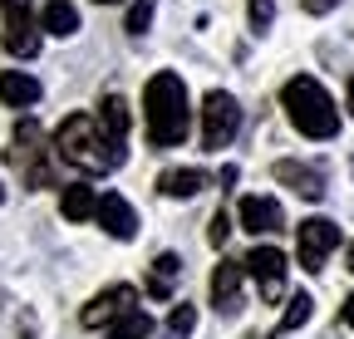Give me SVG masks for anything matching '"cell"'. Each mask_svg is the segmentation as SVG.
I'll list each match as a JSON object with an SVG mask.
<instances>
[{"label": "cell", "instance_id": "6da1fadb", "mask_svg": "<svg viewBox=\"0 0 354 339\" xmlns=\"http://www.w3.org/2000/svg\"><path fill=\"white\" fill-rule=\"evenodd\" d=\"M55 157L69 162L74 173H113V167H123V143H113L104 133V123L94 113H69L59 123V133H55Z\"/></svg>", "mask_w": 354, "mask_h": 339}, {"label": "cell", "instance_id": "7a4b0ae2", "mask_svg": "<svg viewBox=\"0 0 354 339\" xmlns=\"http://www.w3.org/2000/svg\"><path fill=\"white\" fill-rule=\"evenodd\" d=\"M143 123H148V143L153 148H177L192 128V108H187V84L183 74L158 69L143 89Z\"/></svg>", "mask_w": 354, "mask_h": 339}, {"label": "cell", "instance_id": "3957f363", "mask_svg": "<svg viewBox=\"0 0 354 339\" xmlns=\"http://www.w3.org/2000/svg\"><path fill=\"white\" fill-rule=\"evenodd\" d=\"M281 108H286V118L295 123V133H305V138H320V143H325V138L339 133V108H335V99L325 94V84L310 79V74L286 79Z\"/></svg>", "mask_w": 354, "mask_h": 339}, {"label": "cell", "instance_id": "277c9868", "mask_svg": "<svg viewBox=\"0 0 354 339\" xmlns=\"http://www.w3.org/2000/svg\"><path fill=\"white\" fill-rule=\"evenodd\" d=\"M50 143H44V128L35 118H20L15 123V148H10V162L25 173V187H55V162H50Z\"/></svg>", "mask_w": 354, "mask_h": 339}, {"label": "cell", "instance_id": "5b68a950", "mask_svg": "<svg viewBox=\"0 0 354 339\" xmlns=\"http://www.w3.org/2000/svg\"><path fill=\"white\" fill-rule=\"evenodd\" d=\"M236 133H241V104L227 89H212L202 99V148L207 153H221Z\"/></svg>", "mask_w": 354, "mask_h": 339}, {"label": "cell", "instance_id": "8992f818", "mask_svg": "<svg viewBox=\"0 0 354 339\" xmlns=\"http://www.w3.org/2000/svg\"><path fill=\"white\" fill-rule=\"evenodd\" d=\"M335 246H339V226L330 217H310V222L295 226V256H300V271H310V275L325 271Z\"/></svg>", "mask_w": 354, "mask_h": 339}, {"label": "cell", "instance_id": "52a82bcc", "mask_svg": "<svg viewBox=\"0 0 354 339\" xmlns=\"http://www.w3.org/2000/svg\"><path fill=\"white\" fill-rule=\"evenodd\" d=\"M133 310H143L138 305V290H133V285H109V290H99L94 295V300H88L84 305V329H113L123 315H133Z\"/></svg>", "mask_w": 354, "mask_h": 339}, {"label": "cell", "instance_id": "ba28073f", "mask_svg": "<svg viewBox=\"0 0 354 339\" xmlns=\"http://www.w3.org/2000/svg\"><path fill=\"white\" fill-rule=\"evenodd\" d=\"M6 6V50L15 59L39 55V15L30 10V0H0Z\"/></svg>", "mask_w": 354, "mask_h": 339}, {"label": "cell", "instance_id": "9c48e42d", "mask_svg": "<svg viewBox=\"0 0 354 339\" xmlns=\"http://www.w3.org/2000/svg\"><path fill=\"white\" fill-rule=\"evenodd\" d=\"M241 266H246V271H251V280L261 285V300H266V305L286 295V275H290V266H286V251H276V246H256Z\"/></svg>", "mask_w": 354, "mask_h": 339}, {"label": "cell", "instance_id": "30bf717a", "mask_svg": "<svg viewBox=\"0 0 354 339\" xmlns=\"http://www.w3.org/2000/svg\"><path fill=\"white\" fill-rule=\"evenodd\" d=\"M276 182H286L295 197H305V202H320L325 192H330V182H325V167H315V162H276Z\"/></svg>", "mask_w": 354, "mask_h": 339}, {"label": "cell", "instance_id": "8fae6325", "mask_svg": "<svg viewBox=\"0 0 354 339\" xmlns=\"http://www.w3.org/2000/svg\"><path fill=\"white\" fill-rule=\"evenodd\" d=\"M241 305H246V295H241V266L236 261H221L212 271V310L227 315V320H236Z\"/></svg>", "mask_w": 354, "mask_h": 339}, {"label": "cell", "instance_id": "7c38bea8", "mask_svg": "<svg viewBox=\"0 0 354 339\" xmlns=\"http://www.w3.org/2000/svg\"><path fill=\"white\" fill-rule=\"evenodd\" d=\"M241 226L251 231V236H271V231H281L286 226V211H281V202L276 197H241Z\"/></svg>", "mask_w": 354, "mask_h": 339}, {"label": "cell", "instance_id": "4fadbf2b", "mask_svg": "<svg viewBox=\"0 0 354 339\" xmlns=\"http://www.w3.org/2000/svg\"><path fill=\"white\" fill-rule=\"evenodd\" d=\"M99 226H104L113 241H133V236H138V217H133V206H128L118 192H104V202H99Z\"/></svg>", "mask_w": 354, "mask_h": 339}, {"label": "cell", "instance_id": "5bb4252c", "mask_svg": "<svg viewBox=\"0 0 354 339\" xmlns=\"http://www.w3.org/2000/svg\"><path fill=\"white\" fill-rule=\"evenodd\" d=\"M39 79L35 74H25V69H6L0 74V104H10V108H30V104H39Z\"/></svg>", "mask_w": 354, "mask_h": 339}, {"label": "cell", "instance_id": "9a60e30c", "mask_svg": "<svg viewBox=\"0 0 354 339\" xmlns=\"http://www.w3.org/2000/svg\"><path fill=\"white\" fill-rule=\"evenodd\" d=\"M202 187H207V173H202V167H167V173L158 177V192L172 197V202H187V197H197Z\"/></svg>", "mask_w": 354, "mask_h": 339}, {"label": "cell", "instance_id": "2e32d148", "mask_svg": "<svg viewBox=\"0 0 354 339\" xmlns=\"http://www.w3.org/2000/svg\"><path fill=\"white\" fill-rule=\"evenodd\" d=\"M177 280H183V256H172V251H162V256L148 266V295L153 300H172Z\"/></svg>", "mask_w": 354, "mask_h": 339}, {"label": "cell", "instance_id": "e0dca14e", "mask_svg": "<svg viewBox=\"0 0 354 339\" xmlns=\"http://www.w3.org/2000/svg\"><path fill=\"white\" fill-rule=\"evenodd\" d=\"M99 202H104V197H94V187L74 182V187H64V197H59V211H64V222H88V217L99 222Z\"/></svg>", "mask_w": 354, "mask_h": 339}, {"label": "cell", "instance_id": "ac0fdd59", "mask_svg": "<svg viewBox=\"0 0 354 339\" xmlns=\"http://www.w3.org/2000/svg\"><path fill=\"white\" fill-rule=\"evenodd\" d=\"M39 30H44V35L69 39V35H79V10L69 6V0H50V6L39 10Z\"/></svg>", "mask_w": 354, "mask_h": 339}, {"label": "cell", "instance_id": "d6986e66", "mask_svg": "<svg viewBox=\"0 0 354 339\" xmlns=\"http://www.w3.org/2000/svg\"><path fill=\"white\" fill-rule=\"evenodd\" d=\"M99 123H104V133L113 143H128V104H123V94H109L99 104Z\"/></svg>", "mask_w": 354, "mask_h": 339}, {"label": "cell", "instance_id": "ffe728a7", "mask_svg": "<svg viewBox=\"0 0 354 339\" xmlns=\"http://www.w3.org/2000/svg\"><path fill=\"white\" fill-rule=\"evenodd\" d=\"M153 334V315L148 310H133V315H123L113 329H104V339H148Z\"/></svg>", "mask_w": 354, "mask_h": 339}, {"label": "cell", "instance_id": "44dd1931", "mask_svg": "<svg viewBox=\"0 0 354 339\" xmlns=\"http://www.w3.org/2000/svg\"><path fill=\"white\" fill-rule=\"evenodd\" d=\"M310 315H315V300H310V295H290V305H286V315H281L276 334H295Z\"/></svg>", "mask_w": 354, "mask_h": 339}, {"label": "cell", "instance_id": "7402d4cb", "mask_svg": "<svg viewBox=\"0 0 354 339\" xmlns=\"http://www.w3.org/2000/svg\"><path fill=\"white\" fill-rule=\"evenodd\" d=\"M192 329H197V305H187V300H183V305H172V315H167V334H172V339H187Z\"/></svg>", "mask_w": 354, "mask_h": 339}, {"label": "cell", "instance_id": "603a6c76", "mask_svg": "<svg viewBox=\"0 0 354 339\" xmlns=\"http://www.w3.org/2000/svg\"><path fill=\"white\" fill-rule=\"evenodd\" d=\"M246 20H251L256 35H266L276 25V0H246Z\"/></svg>", "mask_w": 354, "mask_h": 339}, {"label": "cell", "instance_id": "cb8c5ba5", "mask_svg": "<svg viewBox=\"0 0 354 339\" xmlns=\"http://www.w3.org/2000/svg\"><path fill=\"white\" fill-rule=\"evenodd\" d=\"M153 10H158V0H133V6H128V35H148Z\"/></svg>", "mask_w": 354, "mask_h": 339}, {"label": "cell", "instance_id": "d4e9b609", "mask_svg": "<svg viewBox=\"0 0 354 339\" xmlns=\"http://www.w3.org/2000/svg\"><path fill=\"white\" fill-rule=\"evenodd\" d=\"M227 236H232V217H227V211H216V217H212V226H207V241L221 251V246H227Z\"/></svg>", "mask_w": 354, "mask_h": 339}, {"label": "cell", "instance_id": "484cf974", "mask_svg": "<svg viewBox=\"0 0 354 339\" xmlns=\"http://www.w3.org/2000/svg\"><path fill=\"white\" fill-rule=\"evenodd\" d=\"M300 6H305V15H330L339 0H300Z\"/></svg>", "mask_w": 354, "mask_h": 339}, {"label": "cell", "instance_id": "4316f807", "mask_svg": "<svg viewBox=\"0 0 354 339\" xmlns=\"http://www.w3.org/2000/svg\"><path fill=\"white\" fill-rule=\"evenodd\" d=\"M339 315H344V325L354 329V295H344V305H339Z\"/></svg>", "mask_w": 354, "mask_h": 339}, {"label": "cell", "instance_id": "83f0119b", "mask_svg": "<svg viewBox=\"0 0 354 339\" xmlns=\"http://www.w3.org/2000/svg\"><path fill=\"white\" fill-rule=\"evenodd\" d=\"M349 118H354V74H349Z\"/></svg>", "mask_w": 354, "mask_h": 339}, {"label": "cell", "instance_id": "f1b7e54d", "mask_svg": "<svg viewBox=\"0 0 354 339\" xmlns=\"http://www.w3.org/2000/svg\"><path fill=\"white\" fill-rule=\"evenodd\" d=\"M349 271H354V241H349Z\"/></svg>", "mask_w": 354, "mask_h": 339}, {"label": "cell", "instance_id": "f546056e", "mask_svg": "<svg viewBox=\"0 0 354 339\" xmlns=\"http://www.w3.org/2000/svg\"><path fill=\"white\" fill-rule=\"evenodd\" d=\"M94 6H118V0H94Z\"/></svg>", "mask_w": 354, "mask_h": 339}, {"label": "cell", "instance_id": "4dcf8cb0", "mask_svg": "<svg viewBox=\"0 0 354 339\" xmlns=\"http://www.w3.org/2000/svg\"><path fill=\"white\" fill-rule=\"evenodd\" d=\"M0 202H6V187H0Z\"/></svg>", "mask_w": 354, "mask_h": 339}]
</instances>
